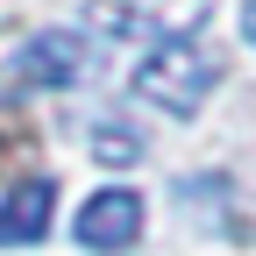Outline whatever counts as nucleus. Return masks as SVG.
<instances>
[{
	"label": "nucleus",
	"instance_id": "f257e3e1",
	"mask_svg": "<svg viewBox=\"0 0 256 256\" xmlns=\"http://www.w3.org/2000/svg\"><path fill=\"white\" fill-rule=\"evenodd\" d=\"M214 86H220V64H214L206 43H192V36L150 43V57L136 64V100H150L156 114H178V121L200 114Z\"/></svg>",
	"mask_w": 256,
	"mask_h": 256
},
{
	"label": "nucleus",
	"instance_id": "f03ea898",
	"mask_svg": "<svg viewBox=\"0 0 256 256\" xmlns=\"http://www.w3.org/2000/svg\"><path fill=\"white\" fill-rule=\"evenodd\" d=\"M214 0H92V22L107 28V36H192V28L206 22Z\"/></svg>",
	"mask_w": 256,
	"mask_h": 256
},
{
	"label": "nucleus",
	"instance_id": "7ed1b4c3",
	"mask_svg": "<svg viewBox=\"0 0 256 256\" xmlns=\"http://www.w3.org/2000/svg\"><path fill=\"white\" fill-rule=\"evenodd\" d=\"M136 235H142V192L107 185V192H92V200L78 206V242H86V249L114 256V249H128Z\"/></svg>",
	"mask_w": 256,
	"mask_h": 256
},
{
	"label": "nucleus",
	"instance_id": "20e7f679",
	"mask_svg": "<svg viewBox=\"0 0 256 256\" xmlns=\"http://www.w3.org/2000/svg\"><path fill=\"white\" fill-rule=\"evenodd\" d=\"M86 72H92V43L72 36V28H43V36L22 50V78L28 86H78Z\"/></svg>",
	"mask_w": 256,
	"mask_h": 256
},
{
	"label": "nucleus",
	"instance_id": "39448f33",
	"mask_svg": "<svg viewBox=\"0 0 256 256\" xmlns=\"http://www.w3.org/2000/svg\"><path fill=\"white\" fill-rule=\"evenodd\" d=\"M50 206H57V178H22L8 200H0V249L43 242V228H50Z\"/></svg>",
	"mask_w": 256,
	"mask_h": 256
},
{
	"label": "nucleus",
	"instance_id": "423d86ee",
	"mask_svg": "<svg viewBox=\"0 0 256 256\" xmlns=\"http://www.w3.org/2000/svg\"><path fill=\"white\" fill-rule=\"evenodd\" d=\"M92 150L114 156V164H128V156H136V142H128V136H92Z\"/></svg>",
	"mask_w": 256,
	"mask_h": 256
},
{
	"label": "nucleus",
	"instance_id": "0eeeda50",
	"mask_svg": "<svg viewBox=\"0 0 256 256\" xmlns=\"http://www.w3.org/2000/svg\"><path fill=\"white\" fill-rule=\"evenodd\" d=\"M242 36L256 43V0H249V8H242Z\"/></svg>",
	"mask_w": 256,
	"mask_h": 256
}]
</instances>
